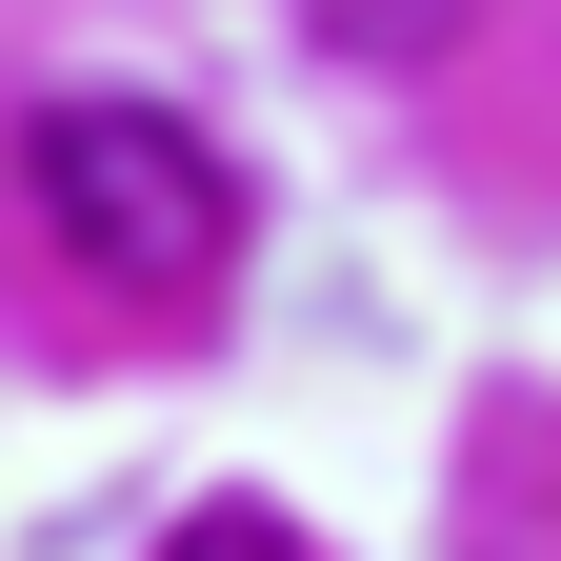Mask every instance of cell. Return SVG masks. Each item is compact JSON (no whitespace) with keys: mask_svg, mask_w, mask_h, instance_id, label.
Here are the masks:
<instances>
[{"mask_svg":"<svg viewBox=\"0 0 561 561\" xmlns=\"http://www.w3.org/2000/svg\"><path fill=\"white\" fill-rule=\"evenodd\" d=\"M21 201H41V241L121 280V301H221V261H241V181H221V140H201L181 101H41L21 121Z\"/></svg>","mask_w":561,"mask_h":561,"instance_id":"1","label":"cell"},{"mask_svg":"<svg viewBox=\"0 0 561 561\" xmlns=\"http://www.w3.org/2000/svg\"><path fill=\"white\" fill-rule=\"evenodd\" d=\"M481 21V0H321V41H362V60H442Z\"/></svg>","mask_w":561,"mask_h":561,"instance_id":"2","label":"cell"},{"mask_svg":"<svg viewBox=\"0 0 561 561\" xmlns=\"http://www.w3.org/2000/svg\"><path fill=\"white\" fill-rule=\"evenodd\" d=\"M161 561H301V522H280V502H201Z\"/></svg>","mask_w":561,"mask_h":561,"instance_id":"3","label":"cell"}]
</instances>
